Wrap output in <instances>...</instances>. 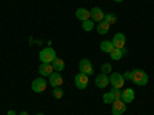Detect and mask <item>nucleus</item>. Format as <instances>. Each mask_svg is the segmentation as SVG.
<instances>
[{"label":"nucleus","mask_w":154,"mask_h":115,"mask_svg":"<svg viewBox=\"0 0 154 115\" xmlns=\"http://www.w3.org/2000/svg\"><path fill=\"white\" fill-rule=\"evenodd\" d=\"M38 58H40L42 63H53V61L57 58V55H56V51H54L53 48L48 46V48H43V49L40 51Z\"/></svg>","instance_id":"1"},{"label":"nucleus","mask_w":154,"mask_h":115,"mask_svg":"<svg viewBox=\"0 0 154 115\" xmlns=\"http://www.w3.org/2000/svg\"><path fill=\"white\" fill-rule=\"evenodd\" d=\"M133 83L139 86H145L148 83V74L142 69H133Z\"/></svg>","instance_id":"2"},{"label":"nucleus","mask_w":154,"mask_h":115,"mask_svg":"<svg viewBox=\"0 0 154 115\" xmlns=\"http://www.w3.org/2000/svg\"><path fill=\"white\" fill-rule=\"evenodd\" d=\"M109 84L112 87H117V89H122L123 84H125V78L122 74H117V72H112L111 77H109Z\"/></svg>","instance_id":"3"},{"label":"nucleus","mask_w":154,"mask_h":115,"mask_svg":"<svg viewBox=\"0 0 154 115\" xmlns=\"http://www.w3.org/2000/svg\"><path fill=\"white\" fill-rule=\"evenodd\" d=\"M74 83H75V86H77V89H86V86H88V83H89V78H88V75L86 74H83V72H79L75 75V78H74Z\"/></svg>","instance_id":"4"},{"label":"nucleus","mask_w":154,"mask_h":115,"mask_svg":"<svg viewBox=\"0 0 154 115\" xmlns=\"http://www.w3.org/2000/svg\"><path fill=\"white\" fill-rule=\"evenodd\" d=\"M111 105H112V109H111L112 115H123V114H125V111H126V103H123L122 100H114Z\"/></svg>","instance_id":"5"},{"label":"nucleus","mask_w":154,"mask_h":115,"mask_svg":"<svg viewBox=\"0 0 154 115\" xmlns=\"http://www.w3.org/2000/svg\"><path fill=\"white\" fill-rule=\"evenodd\" d=\"M46 86H48V81L45 80V78H35L34 81H32V84H31V87H32V91L34 92H37V94H40V92H43L45 89H46Z\"/></svg>","instance_id":"6"},{"label":"nucleus","mask_w":154,"mask_h":115,"mask_svg":"<svg viewBox=\"0 0 154 115\" xmlns=\"http://www.w3.org/2000/svg\"><path fill=\"white\" fill-rule=\"evenodd\" d=\"M79 69H80V72H83V74H86V75H93V74H94V69H93L91 61L86 60V58L80 60V63H79Z\"/></svg>","instance_id":"7"},{"label":"nucleus","mask_w":154,"mask_h":115,"mask_svg":"<svg viewBox=\"0 0 154 115\" xmlns=\"http://www.w3.org/2000/svg\"><path fill=\"white\" fill-rule=\"evenodd\" d=\"M112 45L114 48H117V49H123L125 45H126V38L122 32H117V34H114V38H112Z\"/></svg>","instance_id":"8"},{"label":"nucleus","mask_w":154,"mask_h":115,"mask_svg":"<svg viewBox=\"0 0 154 115\" xmlns=\"http://www.w3.org/2000/svg\"><path fill=\"white\" fill-rule=\"evenodd\" d=\"M134 97H136V92H134V89L131 87H126L125 91H122V101L123 103H133L134 101Z\"/></svg>","instance_id":"9"},{"label":"nucleus","mask_w":154,"mask_h":115,"mask_svg":"<svg viewBox=\"0 0 154 115\" xmlns=\"http://www.w3.org/2000/svg\"><path fill=\"white\" fill-rule=\"evenodd\" d=\"M89 12H91V20H93V22H103V19H105V12L102 11V8L94 6Z\"/></svg>","instance_id":"10"},{"label":"nucleus","mask_w":154,"mask_h":115,"mask_svg":"<svg viewBox=\"0 0 154 115\" xmlns=\"http://www.w3.org/2000/svg\"><path fill=\"white\" fill-rule=\"evenodd\" d=\"M53 87H59V86H62V83H63V78H62V75H60V72H53L49 75V81H48Z\"/></svg>","instance_id":"11"},{"label":"nucleus","mask_w":154,"mask_h":115,"mask_svg":"<svg viewBox=\"0 0 154 115\" xmlns=\"http://www.w3.org/2000/svg\"><path fill=\"white\" fill-rule=\"evenodd\" d=\"M38 72H40L42 77H49L51 74L54 72L53 65H51V63H42V65L38 66Z\"/></svg>","instance_id":"12"},{"label":"nucleus","mask_w":154,"mask_h":115,"mask_svg":"<svg viewBox=\"0 0 154 115\" xmlns=\"http://www.w3.org/2000/svg\"><path fill=\"white\" fill-rule=\"evenodd\" d=\"M75 17L80 22H85V20L91 19V12H89V9H86V8H79L75 11Z\"/></svg>","instance_id":"13"},{"label":"nucleus","mask_w":154,"mask_h":115,"mask_svg":"<svg viewBox=\"0 0 154 115\" xmlns=\"http://www.w3.org/2000/svg\"><path fill=\"white\" fill-rule=\"evenodd\" d=\"M109 84V77L106 74H99L96 77V86L97 87H106Z\"/></svg>","instance_id":"14"},{"label":"nucleus","mask_w":154,"mask_h":115,"mask_svg":"<svg viewBox=\"0 0 154 115\" xmlns=\"http://www.w3.org/2000/svg\"><path fill=\"white\" fill-rule=\"evenodd\" d=\"M109 55H111V58L112 60H120L123 55H126V49L123 48V49H117V48H114L111 52H109Z\"/></svg>","instance_id":"15"},{"label":"nucleus","mask_w":154,"mask_h":115,"mask_svg":"<svg viewBox=\"0 0 154 115\" xmlns=\"http://www.w3.org/2000/svg\"><path fill=\"white\" fill-rule=\"evenodd\" d=\"M109 26H111V25H108L105 20H103V22H99V25H97V32H99L100 35H105V34H108Z\"/></svg>","instance_id":"16"},{"label":"nucleus","mask_w":154,"mask_h":115,"mask_svg":"<svg viewBox=\"0 0 154 115\" xmlns=\"http://www.w3.org/2000/svg\"><path fill=\"white\" fill-rule=\"evenodd\" d=\"M100 49L103 51V52L109 54L111 51L114 49V45H112V42H109V40H103V42L100 43Z\"/></svg>","instance_id":"17"},{"label":"nucleus","mask_w":154,"mask_h":115,"mask_svg":"<svg viewBox=\"0 0 154 115\" xmlns=\"http://www.w3.org/2000/svg\"><path fill=\"white\" fill-rule=\"evenodd\" d=\"M51 65H53V69L56 72H60V71H63V68H65V61H63L62 58H56Z\"/></svg>","instance_id":"18"},{"label":"nucleus","mask_w":154,"mask_h":115,"mask_svg":"<svg viewBox=\"0 0 154 115\" xmlns=\"http://www.w3.org/2000/svg\"><path fill=\"white\" fill-rule=\"evenodd\" d=\"M82 28H83V31H86V32H91V31L94 29V22H93L91 19L82 22Z\"/></svg>","instance_id":"19"},{"label":"nucleus","mask_w":154,"mask_h":115,"mask_svg":"<svg viewBox=\"0 0 154 115\" xmlns=\"http://www.w3.org/2000/svg\"><path fill=\"white\" fill-rule=\"evenodd\" d=\"M53 95H54V98H62L63 97V89H62V86H59V87H53Z\"/></svg>","instance_id":"20"},{"label":"nucleus","mask_w":154,"mask_h":115,"mask_svg":"<svg viewBox=\"0 0 154 115\" xmlns=\"http://www.w3.org/2000/svg\"><path fill=\"white\" fill-rule=\"evenodd\" d=\"M111 95L114 100H122V91L117 87H112V91H111Z\"/></svg>","instance_id":"21"},{"label":"nucleus","mask_w":154,"mask_h":115,"mask_svg":"<svg viewBox=\"0 0 154 115\" xmlns=\"http://www.w3.org/2000/svg\"><path fill=\"white\" fill-rule=\"evenodd\" d=\"M108 25H112V23H116L117 22V17H116L114 14H105V19H103Z\"/></svg>","instance_id":"22"},{"label":"nucleus","mask_w":154,"mask_h":115,"mask_svg":"<svg viewBox=\"0 0 154 115\" xmlns=\"http://www.w3.org/2000/svg\"><path fill=\"white\" fill-rule=\"evenodd\" d=\"M112 101H114V98H112L111 92H106V94H103V103H105V105H111Z\"/></svg>","instance_id":"23"},{"label":"nucleus","mask_w":154,"mask_h":115,"mask_svg":"<svg viewBox=\"0 0 154 115\" xmlns=\"http://www.w3.org/2000/svg\"><path fill=\"white\" fill-rule=\"evenodd\" d=\"M112 71V68H111V65H109V63H103V65H102V74H109Z\"/></svg>","instance_id":"24"},{"label":"nucleus","mask_w":154,"mask_h":115,"mask_svg":"<svg viewBox=\"0 0 154 115\" xmlns=\"http://www.w3.org/2000/svg\"><path fill=\"white\" fill-rule=\"evenodd\" d=\"M123 78H125V80H133V71L125 72V74H123Z\"/></svg>","instance_id":"25"},{"label":"nucleus","mask_w":154,"mask_h":115,"mask_svg":"<svg viewBox=\"0 0 154 115\" xmlns=\"http://www.w3.org/2000/svg\"><path fill=\"white\" fill-rule=\"evenodd\" d=\"M19 115H29V114H28V112H26V111H23V112H20V114H19Z\"/></svg>","instance_id":"26"},{"label":"nucleus","mask_w":154,"mask_h":115,"mask_svg":"<svg viewBox=\"0 0 154 115\" xmlns=\"http://www.w3.org/2000/svg\"><path fill=\"white\" fill-rule=\"evenodd\" d=\"M8 115H16V114H14V111H9V112H8Z\"/></svg>","instance_id":"27"},{"label":"nucleus","mask_w":154,"mask_h":115,"mask_svg":"<svg viewBox=\"0 0 154 115\" xmlns=\"http://www.w3.org/2000/svg\"><path fill=\"white\" fill-rule=\"evenodd\" d=\"M114 2H117V3H120V2H123V0H114Z\"/></svg>","instance_id":"28"},{"label":"nucleus","mask_w":154,"mask_h":115,"mask_svg":"<svg viewBox=\"0 0 154 115\" xmlns=\"http://www.w3.org/2000/svg\"><path fill=\"white\" fill-rule=\"evenodd\" d=\"M37 115H45V114H37Z\"/></svg>","instance_id":"29"}]
</instances>
